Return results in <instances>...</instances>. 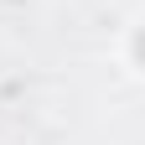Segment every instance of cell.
Masks as SVG:
<instances>
[{"label": "cell", "mask_w": 145, "mask_h": 145, "mask_svg": "<svg viewBox=\"0 0 145 145\" xmlns=\"http://www.w3.org/2000/svg\"><path fill=\"white\" fill-rule=\"evenodd\" d=\"M135 57H140V62H145V31H140V36H135Z\"/></svg>", "instance_id": "1"}]
</instances>
